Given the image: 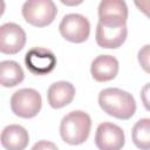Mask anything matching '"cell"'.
I'll list each match as a JSON object with an SVG mask.
<instances>
[{
  "instance_id": "cell-17",
  "label": "cell",
  "mask_w": 150,
  "mask_h": 150,
  "mask_svg": "<svg viewBox=\"0 0 150 150\" xmlns=\"http://www.w3.org/2000/svg\"><path fill=\"white\" fill-rule=\"evenodd\" d=\"M32 150H59V149H57L56 144H54L53 142L42 139V141L36 142V143L33 145Z\"/></svg>"
},
{
  "instance_id": "cell-8",
  "label": "cell",
  "mask_w": 150,
  "mask_h": 150,
  "mask_svg": "<svg viewBox=\"0 0 150 150\" xmlns=\"http://www.w3.org/2000/svg\"><path fill=\"white\" fill-rule=\"evenodd\" d=\"M124 142V132L118 125L110 122H103L97 127L95 144L98 150H121Z\"/></svg>"
},
{
  "instance_id": "cell-13",
  "label": "cell",
  "mask_w": 150,
  "mask_h": 150,
  "mask_svg": "<svg viewBox=\"0 0 150 150\" xmlns=\"http://www.w3.org/2000/svg\"><path fill=\"white\" fill-rule=\"evenodd\" d=\"M29 143L28 131L19 124H9L1 132V144L6 150H23Z\"/></svg>"
},
{
  "instance_id": "cell-2",
  "label": "cell",
  "mask_w": 150,
  "mask_h": 150,
  "mask_svg": "<svg viewBox=\"0 0 150 150\" xmlns=\"http://www.w3.org/2000/svg\"><path fill=\"white\" fill-rule=\"evenodd\" d=\"M90 129V116L84 111L75 110L70 111L62 118L60 124V135L66 143L70 145H79L87 141Z\"/></svg>"
},
{
  "instance_id": "cell-5",
  "label": "cell",
  "mask_w": 150,
  "mask_h": 150,
  "mask_svg": "<svg viewBox=\"0 0 150 150\" xmlns=\"http://www.w3.org/2000/svg\"><path fill=\"white\" fill-rule=\"evenodd\" d=\"M59 30L67 41L81 43L89 38L90 23L86 16L76 13H70L62 18L59 25Z\"/></svg>"
},
{
  "instance_id": "cell-18",
  "label": "cell",
  "mask_w": 150,
  "mask_h": 150,
  "mask_svg": "<svg viewBox=\"0 0 150 150\" xmlns=\"http://www.w3.org/2000/svg\"><path fill=\"white\" fill-rule=\"evenodd\" d=\"M141 98L144 108L150 111V83H146L141 90Z\"/></svg>"
},
{
  "instance_id": "cell-11",
  "label": "cell",
  "mask_w": 150,
  "mask_h": 150,
  "mask_svg": "<svg viewBox=\"0 0 150 150\" xmlns=\"http://www.w3.org/2000/svg\"><path fill=\"white\" fill-rule=\"evenodd\" d=\"M90 73L97 82L110 81L118 73V61L112 55H98L91 62Z\"/></svg>"
},
{
  "instance_id": "cell-14",
  "label": "cell",
  "mask_w": 150,
  "mask_h": 150,
  "mask_svg": "<svg viewBox=\"0 0 150 150\" xmlns=\"http://www.w3.org/2000/svg\"><path fill=\"white\" fill-rule=\"evenodd\" d=\"M0 81L1 84L6 88L15 87L21 83L25 79V73L21 66L11 60L2 61L0 63Z\"/></svg>"
},
{
  "instance_id": "cell-19",
  "label": "cell",
  "mask_w": 150,
  "mask_h": 150,
  "mask_svg": "<svg viewBox=\"0 0 150 150\" xmlns=\"http://www.w3.org/2000/svg\"><path fill=\"white\" fill-rule=\"evenodd\" d=\"M135 6L144 13L149 19H150V0H141V1H135Z\"/></svg>"
},
{
  "instance_id": "cell-3",
  "label": "cell",
  "mask_w": 150,
  "mask_h": 150,
  "mask_svg": "<svg viewBox=\"0 0 150 150\" xmlns=\"http://www.w3.org/2000/svg\"><path fill=\"white\" fill-rule=\"evenodd\" d=\"M56 14L57 8L52 0H29L22 6L23 19L35 27H45L50 25Z\"/></svg>"
},
{
  "instance_id": "cell-12",
  "label": "cell",
  "mask_w": 150,
  "mask_h": 150,
  "mask_svg": "<svg viewBox=\"0 0 150 150\" xmlns=\"http://www.w3.org/2000/svg\"><path fill=\"white\" fill-rule=\"evenodd\" d=\"M75 96V87L67 81H59L48 88L47 100L52 108L60 109L68 105Z\"/></svg>"
},
{
  "instance_id": "cell-15",
  "label": "cell",
  "mask_w": 150,
  "mask_h": 150,
  "mask_svg": "<svg viewBox=\"0 0 150 150\" xmlns=\"http://www.w3.org/2000/svg\"><path fill=\"white\" fill-rule=\"evenodd\" d=\"M131 137L134 144L141 150H150V118L137 121L132 128Z\"/></svg>"
},
{
  "instance_id": "cell-6",
  "label": "cell",
  "mask_w": 150,
  "mask_h": 150,
  "mask_svg": "<svg viewBox=\"0 0 150 150\" xmlns=\"http://www.w3.org/2000/svg\"><path fill=\"white\" fill-rule=\"evenodd\" d=\"M128 7L122 0H103L98 5V22L108 27L125 26Z\"/></svg>"
},
{
  "instance_id": "cell-4",
  "label": "cell",
  "mask_w": 150,
  "mask_h": 150,
  "mask_svg": "<svg viewBox=\"0 0 150 150\" xmlns=\"http://www.w3.org/2000/svg\"><path fill=\"white\" fill-rule=\"evenodd\" d=\"M42 98L39 91L32 88H22L16 90L11 97L12 111L22 118L35 117L41 110Z\"/></svg>"
},
{
  "instance_id": "cell-10",
  "label": "cell",
  "mask_w": 150,
  "mask_h": 150,
  "mask_svg": "<svg viewBox=\"0 0 150 150\" xmlns=\"http://www.w3.org/2000/svg\"><path fill=\"white\" fill-rule=\"evenodd\" d=\"M127 26L122 27H108L102 23H97L96 27V42L102 48L114 49L121 47L127 39Z\"/></svg>"
},
{
  "instance_id": "cell-16",
  "label": "cell",
  "mask_w": 150,
  "mask_h": 150,
  "mask_svg": "<svg viewBox=\"0 0 150 150\" xmlns=\"http://www.w3.org/2000/svg\"><path fill=\"white\" fill-rule=\"evenodd\" d=\"M137 59L143 70L150 74V45H145L139 49Z\"/></svg>"
},
{
  "instance_id": "cell-7",
  "label": "cell",
  "mask_w": 150,
  "mask_h": 150,
  "mask_svg": "<svg viewBox=\"0 0 150 150\" xmlns=\"http://www.w3.org/2000/svg\"><path fill=\"white\" fill-rule=\"evenodd\" d=\"M25 63L32 74L46 75L54 70L56 66V56L47 48L34 47L26 53Z\"/></svg>"
},
{
  "instance_id": "cell-9",
  "label": "cell",
  "mask_w": 150,
  "mask_h": 150,
  "mask_svg": "<svg viewBox=\"0 0 150 150\" xmlns=\"http://www.w3.org/2000/svg\"><path fill=\"white\" fill-rule=\"evenodd\" d=\"M26 43V33L21 26L14 22L4 23L0 27V52L4 54H16Z\"/></svg>"
},
{
  "instance_id": "cell-1",
  "label": "cell",
  "mask_w": 150,
  "mask_h": 150,
  "mask_svg": "<svg viewBox=\"0 0 150 150\" xmlns=\"http://www.w3.org/2000/svg\"><path fill=\"white\" fill-rule=\"evenodd\" d=\"M98 104L104 112L118 120H129L136 111V102L132 95L118 88L101 90Z\"/></svg>"
}]
</instances>
